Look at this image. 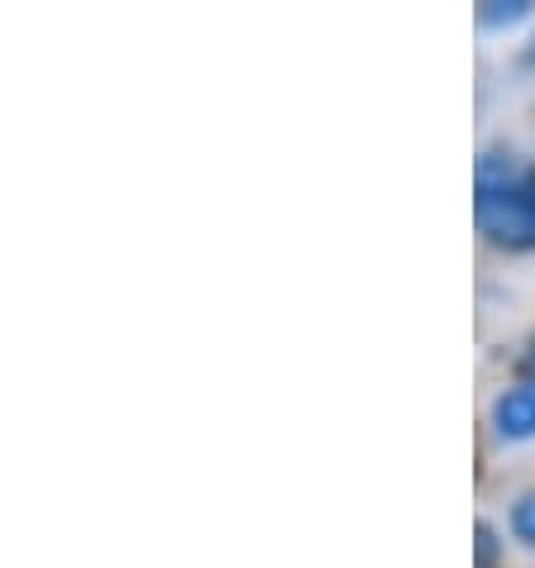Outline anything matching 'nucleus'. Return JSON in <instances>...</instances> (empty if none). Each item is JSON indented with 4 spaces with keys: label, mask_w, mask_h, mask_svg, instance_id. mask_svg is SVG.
Returning <instances> with one entry per match:
<instances>
[{
    "label": "nucleus",
    "mask_w": 535,
    "mask_h": 568,
    "mask_svg": "<svg viewBox=\"0 0 535 568\" xmlns=\"http://www.w3.org/2000/svg\"><path fill=\"white\" fill-rule=\"evenodd\" d=\"M478 225L497 248H535V168H522L502 201L478 206Z\"/></svg>",
    "instance_id": "obj_1"
},
{
    "label": "nucleus",
    "mask_w": 535,
    "mask_h": 568,
    "mask_svg": "<svg viewBox=\"0 0 535 568\" xmlns=\"http://www.w3.org/2000/svg\"><path fill=\"white\" fill-rule=\"evenodd\" d=\"M493 425L502 439H531L535 435V383L502 392L493 402Z\"/></svg>",
    "instance_id": "obj_2"
},
{
    "label": "nucleus",
    "mask_w": 535,
    "mask_h": 568,
    "mask_svg": "<svg viewBox=\"0 0 535 568\" xmlns=\"http://www.w3.org/2000/svg\"><path fill=\"white\" fill-rule=\"evenodd\" d=\"M516 178H522V168L512 163V153H483L478 172H474V211L502 201L516 186Z\"/></svg>",
    "instance_id": "obj_3"
},
{
    "label": "nucleus",
    "mask_w": 535,
    "mask_h": 568,
    "mask_svg": "<svg viewBox=\"0 0 535 568\" xmlns=\"http://www.w3.org/2000/svg\"><path fill=\"white\" fill-rule=\"evenodd\" d=\"M531 14V0H487V6L478 10V20L487 29H502V24H516Z\"/></svg>",
    "instance_id": "obj_4"
},
{
    "label": "nucleus",
    "mask_w": 535,
    "mask_h": 568,
    "mask_svg": "<svg viewBox=\"0 0 535 568\" xmlns=\"http://www.w3.org/2000/svg\"><path fill=\"white\" fill-rule=\"evenodd\" d=\"M474 549H478V568H497L502 564V540H497V530L487 526V520L474 526Z\"/></svg>",
    "instance_id": "obj_5"
},
{
    "label": "nucleus",
    "mask_w": 535,
    "mask_h": 568,
    "mask_svg": "<svg viewBox=\"0 0 535 568\" xmlns=\"http://www.w3.org/2000/svg\"><path fill=\"white\" fill-rule=\"evenodd\" d=\"M512 530H516V540L535 549V493H526V497L512 507Z\"/></svg>",
    "instance_id": "obj_6"
},
{
    "label": "nucleus",
    "mask_w": 535,
    "mask_h": 568,
    "mask_svg": "<svg viewBox=\"0 0 535 568\" xmlns=\"http://www.w3.org/2000/svg\"><path fill=\"white\" fill-rule=\"evenodd\" d=\"M516 373H522V383H535V335L526 339V349L516 354Z\"/></svg>",
    "instance_id": "obj_7"
},
{
    "label": "nucleus",
    "mask_w": 535,
    "mask_h": 568,
    "mask_svg": "<svg viewBox=\"0 0 535 568\" xmlns=\"http://www.w3.org/2000/svg\"><path fill=\"white\" fill-rule=\"evenodd\" d=\"M526 62H531V68H535V39H531V49H526Z\"/></svg>",
    "instance_id": "obj_8"
}]
</instances>
